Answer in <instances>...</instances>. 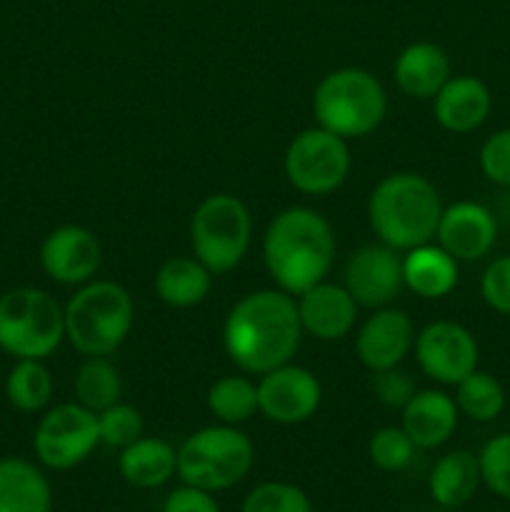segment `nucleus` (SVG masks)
<instances>
[{
	"label": "nucleus",
	"instance_id": "nucleus-3",
	"mask_svg": "<svg viewBox=\"0 0 510 512\" xmlns=\"http://www.w3.org/2000/svg\"><path fill=\"white\" fill-rule=\"evenodd\" d=\"M443 200L438 188L420 173H390L368 198V223L380 243L398 253L435 240Z\"/></svg>",
	"mask_w": 510,
	"mask_h": 512
},
{
	"label": "nucleus",
	"instance_id": "nucleus-6",
	"mask_svg": "<svg viewBox=\"0 0 510 512\" xmlns=\"http://www.w3.org/2000/svg\"><path fill=\"white\" fill-rule=\"evenodd\" d=\"M255 463V445L238 425H208L180 443V483L208 493H223L248 478Z\"/></svg>",
	"mask_w": 510,
	"mask_h": 512
},
{
	"label": "nucleus",
	"instance_id": "nucleus-28",
	"mask_svg": "<svg viewBox=\"0 0 510 512\" xmlns=\"http://www.w3.org/2000/svg\"><path fill=\"white\" fill-rule=\"evenodd\" d=\"M75 403L85 405L93 413L110 408L120 400L123 380L118 368L108 358H85L73 378Z\"/></svg>",
	"mask_w": 510,
	"mask_h": 512
},
{
	"label": "nucleus",
	"instance_id": "nucleus-22",
	"mask_svg": "<svg viewBox=\"0 0 510 512\" xmlns=\"http://www.w3.org/2000/svg\"><path fill=\"white\" fill-rule=\"evenodd\" d=\"M458 260L440 248L438 243H423L418 248L405 250L403 255V283L410 293L423 300H440L450 295L458 285Z\"/></svg>",
	"mask_w": 510,
	"mask_h": 512
},
{
	"label": "nucleus",
	"instance_id": "nucleus-11",
	"mask_svg": "<svg viewBox=\"0 0 510 512\" xmlns=\"http://www.w3.org/2000/svg\"><path fill=\"white\" fill-rule=\"evenodd\" d=\"M413 350L423 375L440 385H458L478 370V340L455 320H435L425 325L420 333H415Z\"/></svg>",
	"mask_w": 510,
	"mask_h": 512
},
{
	"label": "nucleus",
	"instance_id": "nucleus-31",
	"mask_svg": "<svg viewBox=\"0 0 510 512\" xmlns=\"http://www.w3.org/2000/svg\"><path fill=\"white\" fill-rule=\"evenodd\" d=\"M415 443L400 425H385L375 430L368 440V458L383 473H400L415 455Z\"/></svg>",
	"mask_w": 510,
	"mask_h": 512
},
{
	"label": "nucleus",
	"instance_id": "nucleus-24",
	"mask_svg": "<svg viewBox=\"0 0 510 512\" xmlns=\"http://www.w3.org/2000/svg\"><path fill=\"white\" fill-rule=\"evenodd\" d=\"M153 285L160 303L185 310L208 298L213 288V273L195 255H175L160 265Z\"/></svg>",
	"mask_w": 510,
	"mask_h": 512
},
{
	"label": "nucleus",
	"instance_id": "nucleus-26",
	"mask_svg": "<svg viewBox=\"0 0 510 512\" xmlns=\"http://www.w3.org/2000/svg\"><path fill=\"white\" fill-rule=\"evenodd\" d=\"M210 415L223 425H243L260 413L258 408V383L248 375H223L215 380L205 395Z\"/></svg>",
	"mask_w": 510,
	"mask_h": 512
},
{
	"label": "nucleus",
	"instance_id": "nucleus-32",
	"mask_svg": "<svg viewBox=\"0 0 510 512\" xmlns=\"http://www.w3.org/2000/svg\"><path fill=\"white\" fill-rule=\"evenodd\" d=\"M98 430H100V445L108 448L123 450L145 433V420L138 408L128 403H115L110 408L98 413Z\"/></svg>",
	"mask_w": 510,
	"mask_h": 512
},
{
	"label": "nucleus",
	"instance_id": "nucleus-8",
	"mask_svg": "<svg viewBox=\"0 0 510 512\" xmlns=\"http://www.w3.org/2000/svg\"><path fill=\"white\" fill-rule=\"evenodd\" d=\"M253 240V218L238 195L215 193L200 200L190 218V248L213 275L243 263Z\"/></svg>",
	"mask_w": 510,
	"mask_h": 512
},
{
	"label": "nucleus",
	"instance_id": "nucleus-15",
	"mask_svg": "<svg viewBox=\"0 0 510 512\" xmlns=\"http://www.w3.org/2000/svg\"><path fill=\"white\" fill-rule=\"evenodd\" d=\"M415 345V325L405 310L378 308L355 335V355L370 370L398 368Z\"/></svg>",
	"mask_w": 510,
	"mask_h": 512
},
{
	"label": "nucleus",
	"instance_id": "nucleus-10",
	"mask_svg": "<svg viewBox=\"0 0 510 512\" xmlns=\"http://www.w3.org/2000/svg\"><path fill=\"white\" fill-rule=\"evenodd\" d=\"M98 445V413L80 403H60L45 410L33 435L35 458L45 470L55 473L78 468Z\"/></svg>",
	"mask_w": 510,
	"mask_h": 512
},
{
	"label": "nucleus",
	"instance_id": "nucleus-16",
	"mask_svg": "<svg viewBox=\"0 0 510 512\" xmlns=\"http://www.w3.org/2000/svg\"><path fill=\"white\" fill-rule=\"evenodd\" d=\"M498 238V223L490 208L475 200H458L440 213L435 240L455 260H480L490 253Z\"/></svg>",
	"mask_w": 510,
	"mask_h": 512
},
{
	"label": "nucleus",
	"instance_id": "nucleus-20",
	"mask_svg": "<svg viewBox=\"0 0 510 512\" xmlns=\"http://www.w3.org/2000/svg\"><path fill=\"white\" fill-rule=\"evenodd\" d=\"M395 85L415 100H433L450 78V60L440 45L418 40L405 45L393 65Z\"/></svg>",
	"mask_w": 510,
	"mask_h": 512
},
{
	"label": "nucleus",
	"instance_id": "nucleus-18",
	"mask_svg": "<svg viewBox=\"0 0 510 512\" xmlns=\"http://www.w3.org/2000/svg\"><path fill=\"white\" fill-rule=\"evenodd\" d=\"M493 95L488 85L475 75H450L448 83L433 98L435 123L455 135L478 130L488 120Z\"/></svg>",
	"mask_w": 510,
	"mask_h": 512
},
{
	"label": "nucleus",
	"instance_id": "nucleus-4",
	"mask_svg": "<svg viewBox=\"0 0 510 512\" xmlns=\"http://www.w3.org/2000/svg\"><path fill=\"white\" fill-rule=\"evenodd\" d=\"M135 303L115 280H90L65 303V340L83 358H108L128 340Z\"/></svg>",
	"mask_w": 510,
	"mask_h": 512
},
{
	"label": "nucleus",
	"instance_id": "nucleus-9",
	"mask_svg": "<svg viewBox=\"0 0 510 512\" xmlns=\"http://www.w3.org/2000/svg\"><path fill=\"white\" fill-rule=\"evenodd\" d=\"M288 183L303 195H330L350 173L348 140L313 125L288 143L283 158Z\"/></svg>",
	"mask_w": 510,
	"mask_h": 512
},
{
	"label": "nucleus",
	"instance_id": "nucleus-2",
	"mask_svg": "<svg viewBox=\"0 0 510 512\" xmlns=\"http://www.w3.org/2000/svg\"><path fill=\"white\" fill-rule=\"evenodd\" d=\"M263 263L275 288L293 298L323 283L335 263L333 225L305 205L280 210L265 228Z\"/></svg>",
	"mask_w": 510,
	"mask_h": 512
},
{
	"label": "nucleus",
	"instance_id": "nucleus-34",
	"mask_svg": "<svg viewBox=\"0 0 510 512\" xmlns=\"http://www.w3.org/2000/svg\"><path fill=\"white\" fill-rule=\"evenodd\" d=\"M480 170L495 185L510 188V128L495 130L480 145Z\"/></svg>",
	"mask_w": 510,
	"mask_h": 512
},
{
	"label": "nucleus",
	"instance_id": "nucleus-14",
	"mask_svg": "<svg viewBox=\"0 0 510 512\" xmlns=\"http://www.w3.org/2000/svg\"><path fill=\"white\" fill-rule=\"evenodd\" d=\"M103 263V248L93 230L83 225H60L40 245V268L53 283L85 285L95 280Z\"/></svg>",
	"mask_w": 510,
	"mask_h": 512
},
{
	"label": "nucleus",
	"instance_id": "nucleus-29",
	"mask_svg": "<svg viewBox=\"0 0 510 512\" xmlns=\"http://www.w3.org/2000/svg\"><path fill=\"white\" fill-rule=\"evenodd\" d=\"M455 405L460 415L475 423H490L505 410V388L495 375L473 370L455 385Z\"/></svg>",
	"mask_w": 510,
	"mask_h": 512
},
{
	"label": "nucleus",
	"instance_id": "nucleus-19",
	"mask_svg": "<svg viewBox=\"0 0 510 512\" xmlns=\"http://www.w3.org/2000/svg\"><path fill=\"white\" fill-rule=\"evenodd\" d=\"M400 413V428L408 433L418 450H435L448 443L460 418L453 395L435 388L418 390Z\"/></svg>",
	"mask_w": 510,
	"mask_h": 512
},
{
	"label": "nucleus",
	"instance_id": "nucleus-36",
	"mask_svg": "<svg viewBox=\"0 0 510 512\" xmlns=\"http://www.w3.org/2000/svg\"><path fill=\"white\" fill-rule=\"evenodd\" d=\"M480 295L490 310L510 315V255H500L480 278Z\"/></svg>",
	"mask_w": 510,
	"mask_h": 512
},
{
	"label": "nucleus",
	"instance_id": "nucleus-37",
	"mask_svg": "<svg viewBox=\"0 0 510 512\" xmlns=\"http://www.w3.org/2000/svg\"><path fill=\"white\" fill-rule=\"evenodd\" d=\"M163 512H220L215 493L193 488V485H180L170 490L163 503Z\"/></svg>",
	"mask_w": 510,
	"mask_h": 512
},
{
	"label": "nucleus",
	"instance_id": "nucleus-30",
	"mask_svg": "<svg viewBox=\"0 0 510 512\" xmlns=\"http://www.w3.org/2000/svg\"><path fill=\"white\" fill-rule=\"evenodd\" d=\"M240 512H313V503L295 483L265 480L245 495Z\"/></svg>",
	"mask_w": 510,
	"mask_h": 512
},
{
	"label": "nucleus",
	"instance_id": "nucleus-23",
	"mask_svg": "<svg viewBox=\"0 0 510 512\" xmlns=\"http://www.w3.org/2000/svg\"><path fill=\"white\" fill-rule=\"evenodd\" d=\"M0 512H53V488L43 465L0 458Z\"/></svg>",
	"mask_w": 510,
	"mask_h": 512
},
{
	"label": "nucleus",
	"instance_id": "nucleus-35",
	"mask_svg": "<svg viewBox=\"0 0 510 512\" xmlns=\"http://www.w3.org/2000/svg\"><path fill=\"white\" fill-rule=\"evenodd\" d=\"M415 393H418V388H415L413 378H410V373L400 370V365L373 373V395L385 408L403 410Z\"/></svg>",
	"mask_w": 510,
	"mask_h": 512
},
{
	"label": "nucleus",
	"instance_id": "nucleus-13",
	"mask_svg": "<svg viewBox=\"0 0 510 512\" xmlns=\"http://www.w3.org/2000/svg\"><path fill=\"white\" fill-rule=\"evenodd\" d=\"M343 285L358 308H388L405 288L403 255L380 240L363 245L345 260Z\"/></svg>",
	"mask_w": 510,
	"mask_h": 512
},
{
	"label": "nucleus",
	"instance_id": "nucleus-27",
	"mask_svg": "<svg viewBox=\"0 0 510 512\" xmlns=\"http://www.w3.org/2000/svg\"><path fill=\"white\" fill-rule=\"evenodd\" d=\"M53 375L43 360H15L5 378V398L20 413H40L53 398Z\"/></svg>",
	"mask_w": 510,
	"mask_h": 512
},
{
	"label": "nucleus",
	"instance_id": "nucleus-12",
	"mask_svg": "<svg viewBox=\"0 0 510 512\" xmlns=\"http://www.w3.org/2000/svg\"><path fill=\"white\" fill-rule=\"evenodd\" d=\"M323 403V385L313 370L285 363L258 380V408L275 425H298L313 418Z\"/></svg>",
	"mask_w": 510,
	"mask_h": 512
},
{
	"label": "nucleus",
	"instance_id": "nucleus-17",
	"mask_svg": "<svg viewBox=\"0 0 510 512\" xmlns=\"http://www.w3.org/2000/svg\"><path fill=\"white\" fill-rule=\"evenodd\" d=\"M295 303H298L303 335L323 340V343L343 340L345 335L353 333L355 323H358V303L343 283L323 280V283L295 295Z\"/></svg>",
	"mask_w": 510,
	"mask_h": 512
},
{
	"label": "nucleus",
	"instance_id": "nucleus-7",
	"mask_svg": "<svg viewBox=\"0 0 510 512\" xmlns=\"http://www.w3.org/2000/svg\"><path fill=\"white\" fill-rule=\"evenodd\" d=\"M65 340V308L43 288L0 295V350L15 360H45Z\"/></svg>",
	"mask_w": 510,
	"mask_h": 512
},
{
	"label": "nucleus",
	"instance_id": "nucleus-25",
	"mask_svg": "<svg viewBox=\"0 0 510 512\" xmlns=\"http://www.w3.org/2000/svg\"><path fill=\"white\" fill-rule=\"evenodd\" d=\"M483 485L478 455L470 450H450L428 475V493L440 508H463Z\"/></svg>",
	"mask_w": 510,
	"mask_h": 512
},
{
	"label": "nucleus",
	"instance_id": "nucleus-5",
	"mask_svg": "<svg viewBox=\"0 0 510 512\" xmlns=\"http://www.w3.org/2000/svg\"><path fill=\"white\" fill-rule=\"evenodd\" d=\"M388 113L383 85L365 68H338L320 78L313 90L315 125L345 140L375 133Z\"/></svg>",
	"mask_w": 510,
	"mask_h": 512
},
{
	"label": "nucleus",
	"instance_id": "nucleus-1",
	"mask_svg": "<svg viewBox=\"0 0 510 512\" xmlns=\"http://www.w3.org/2000/svg\"><path fill=\"white\" fill-rule=\"evenodd\" d=\"M303 340L298 303L278 288L245 293L223 323V348L245 375H265L290 363Z\"/></svg>",
	"mask_w": 510,
	"mask_h": 512
},
{
	"label": "nucleus",
	"instance_id": "nucleus-33",
	"mask_svg": "<svg viewBox=\"0 0 510 512\" xmlns=\"http://www.w3.org/2000/svg\"><path fill=\"white\" fill-rule=\"evenodd\" d=\"M483 485L498 498L510 500V433L490 438L478 453Z\"/></svg>",
	"mask_w": 510,
	"mask_h": 512
},
{
	"label": "nucleus",
	"instance_id": "nucleus-21",
	"mask_svg": "<svg viewBox=\"0 0 510 512\" xmlns=\"http://www.w3.org/2000/svg\"><path fill=\"white\" fill-rule=\"evenodd\" d=\"M118 473L130 488L158 490L178 478V448L163 438L143 435L118 455Z\"/></svg>",
	"mask_w": 510,
	"mask_h": 512
}]
</instances>
